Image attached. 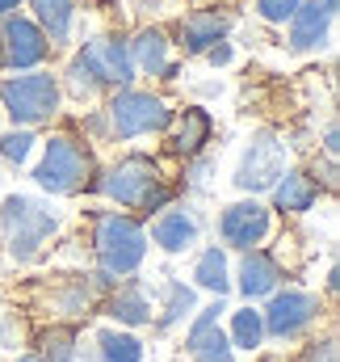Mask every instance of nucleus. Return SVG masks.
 Masks as SVG:
<instances>
[{"label": "nucleus", "mask_w": 340, "mask_h": 362, "mask_svg": "<svg viewBox=\"0 0 340 362\" xmlns=\"http://www.w3.org/2000/svg\"><path fill=\"white\" fill-rule=\"evenodd\" d=\"M88 189L109 198V202H118V206H126V211H147V215L164 211L172 202V194H176L164 181L160 160L147 156V152H126L109 169H97V177H92Z\"/></svg>", "instance_id": "obj_1"}, {"label": "nucleus", "mask_w": 340, "mask_h": 362, "mask_svg": "<svg viewBox=\"0 0 340 362\" xmlns=\"http://www.w3.org/2000/svg\"><path fill=\"white\" fill-rule=\"evenodd\" d=\"M92 253H97V274H109L114 282H122L147 257V228L126 211H97L92 215Z\"/></svg>", "instance_id": "obj_2"}, {"label": "nucleus", "mask_w": 340, "mask_h": 362, "mask_svg": "<svg viewBox=\"0 0 340 362\" xmlns=\"http://www.w3.org/2000/svg\"><path fill=\"white\" fill-rule=\"evenodd\" d=\"M30 177H34L38 189L55 194V198H72V194H80V189L92 185V177H97V156H92L88 139H76V135L59 131V135H51L42 144V160L34 165Z\"/></svg>", "instance_id": "obj_3"}, {"label": "nucleus", "mask_w": 340, "mask_h": 362, "mask_svg": "<svg viewBox=\"0 0 340 362\" xmlns=\"http://www.w3.org/2000/svg\"><path fill=\"white\" fill-rule=\"evenodd\" d=\"M0 228L8 236V257L13 262H34L42 253V245L63 228V215L42 202V198H30V194H8L0 202Z\"/></svg>", "instance_id": "obj_4"}, {"label": "nucleus", "mask_w": 340, "mask_h": 362, "mask_svg": "<svg viewBox=\"0 0 340 362\" xmlns=\"http://www.w3.org/2000/svg\"><path fill=\"white\" fill-rule=\"evenodd\" d=\"M105 135L109 139H139V135H164L172 127V110L164 97L147 89H114V97L105 101Z\"/></svg>", "instance_id": "obj_5"}, {"label": "nucleus", "mask_w": 340, "mask_h": 362, "mask_svg": "<svg viewBox=\"0 0 340 362\" xmlns=\"http://www.w3.org/2000/svg\"><path fill=\"white\" fill-rule=\"evenodd\" d=\"M59 81L51 72H21V76H8L0 81V110L13 118V127H42L59 114Z\"/></svg>", "instance_id": "obj_6"}, {"label": "nucleus", "mask_w": 340, "mask_h": 362, "mask_svg": "<svg viewBox=\"0 0 340 362\" xmlns=\"http://www.w3.org/2000/svg\"><path fill=\"white\" fill-rule=\"evenodd\" d=\"M286 160H290V148H286V139L277 135V131H269V127H260L248 135V144H244V152H240V165H236V189H244L248 198L256 194H265V189H273L277 177L286 173Z\"/></svg>", "instance_id": "obj_7"}, {"label": "nucleus", "mask_w": 340, "mask_h": 362, "mask_svg": "<svg viewBox=\"0 0 340 362\" xmlns=\"http://www.w3.org/2000/svg\"><path fill=\"white\" fill-rule=\"evenodd\" d=\"M324 316V303L320 295L311 291H298V286H286V291H273L269 303L260 308V325H265V337L273 341H294L303 337L315 320Z\"/></svg>", "instance_id": "obj_8"}, {"label": "nucleus", "mask_w": 340, "mask_h": 362, "mask_svg": "<svg viewBox=\"0 0 340 362\" xmlns=\"http://www.w3.org/2000/svg\"><path fill=\"white\" fill-rule=\"evenodd\" d=\"M76 59L85 64V72L101 85V89H130V81L139 76L130 64V47L126 38L109 34V38H92L76 51Z\"/></svg>", "instance_id": "obj_9"}, {"label": "nucleus", "mask_w": 340, "mask_h": 362, "mask_svg": "<svg viewBox=\"0 0 340 362\" xmlns=\"http://www.w3.org/2000/svg\"><path fill=\"white\" fill-rule=\"evenodd\" d=\"M51 55V42L42 38V30L30 17H0V68L8 72H34L42 59Z\"/></svg>", "instance_id": "obj_10"}, {"label": "nucleus", "mask_w": 340, "mask_h": 362, "mask_svg": "<svg viewBox=\"0 0 340 362\" xmlns=\"http://www.w3.org/2000/svg\"><path fill=\"white\" fill-rule=\"evenodd\" d=\"M269 232H273V211L260 198H240L219 211V236H223V245H231L240 253L256 249Z\"/></svg>", "instance_id": "obj_11"}, {"label": "nucleus", "mask_w": 340, "mask_h": 362, "mask_svg": "<svg viewBox=\"0 0 340 362\" xmlns=\"http://www.w3.org/2000/svg\"><path fill=\"white\" fill-rule=\"evenodd\" d=\"M97 291H92V274H55L47 286H42V312L55 320V325H68V320H80L88 316V308H97Z\"/></svg>", "instance_id": "obj_12"}, {"label": "nucleus", "mask_w": 340, "mask_h": 362, "mask_svg": "<svg viewBox=\"0 0 340 362\" xmlns=\"http://www.w3.org/2000/svg\"><path fill=\"white\" fill-rule=\"evenodd\" d=\"M336 8H340V0H303V4L294 8V17L286 21V25H290V34H286L290 51H298V55L320 51V47L332 38Z\"/></svg>", "instance_id": "obj_13"}, {"label": "nucleus", "mask_w": 340, "mask_h": 362, "mask_svg": "<svg viewBox=\"0 0 340 362\" xmlns=\"http://www.w3.org/2000/svg\"><path fill=\"white\" fill-rule=\"evenodd\" d=\"M210 135H214V118H210V110H206V105H185V110L172 114L169 152L172 156H181V160H198V156L206 152Z\"/></svg>", "instance_id": "obj_14"}, {"label": "nucleus", "mask_w": 340, "mask_h": 362, "mask_svg": "<svg viewBox=\"0 0 340 362\" xmlns=\"http://www.w3.org/2000/svg\"><path fill=\"white\" fill-rule=\"evenodd\" d=\"M198 232H202V223H198V215H193L189 206H164V211L152 219L147 240H152L156 249H164V253H189V249L198 245Z\"/></svg>", "instance_id": "obj_15"}, {"label": "nucleus", "mask_w": 340, "mask_h": 362, "mask_svg": "<svg viewBox=\"0 0 340 362\" xmlns=\"http://www.w3.org/2000/svg\"><path fill=\"white\" fill-rule=\"evenodd\" d=\"M281 266H277V257H269L265 249H248V253H240V266H236V286H240V295L256 303V299H269L273 291H281Z\"/></svg>", "instance_id": "obj_16"}, {"label": "nucleus", "mask_w": 340, "mask_h": 362, "mask_svg": "<svg viewBox=\"0 0 340 362\" xmlns=\"http://www.w3.org/2000/svg\"><path fill=\"white\" fill-rule=\"evenodd\" d=\"M181 51L185 55H206L214 42H223L231 34V17L219 13V8H193L181 17Z\"/></svg>", "instance_id": "obj_17"}, {"label": "nucleus", "mask_w": 340, "mask_h": 362, "mask_svg": "<svg viewBox=\"0 0 340 362\" xmlns=\"http://www.w3.org/2000/svg\"><path fill=\"white\" fill-rule=\"evenodd\" d=\"M269 194H273V211H281V215H307V211H315V202H320L324 189H320V181L311 177L307 169H286Z\"/></svg>", "instance_id": "obj_18"}, {"label": "nucleus", "mask_w": 340, "mask_h": 362, "mask_svg": "<svg viewBox=\"0 0 340 362\" xmlns=\"http://www.w3.org/2000/svg\"><path fill=\"white\" fill-rule=\"evenodd\" d=\"M101 308H105L109 320H118V325H126V329H139V325H152V320H156V308H152L147 291H143L135 278H126L122 286H114Z\"/></svg>", "instance_id": "obj_19"}, {"label": "nucleus", "mask_w": 340, "mask_h": 362, "mask_svg": "<svg viewBox=\"0 0 340 362\" xmlns=\"http://www.w3.org/2000/svg\"><path fill=\"white\" fill-rule=\"evenodd\" d=\"M130 64H135V72H143V76H169V68H172V42H169V34L160 30V25H143L130 42Z\"/></svg>", "instance_id": "obj_20"}, {"label": "nucleus", "mask_w": 340, "mask_h": 362, "mask_svg": "<svg viewBox=\"0 0 340 362\" xmlns=\"http://www.w3.org/2000/svg\"><path fill=\"white\" fill-rule=\"evenodd\" d=\"M34 8V25L42 30V38L51 47H63L72 38V25H76V0H30Z\"/></svg>", "instance_id": "obj_21"}, {"label": "nucleus", "mask_w": 340, "mask_h": 362, "mask_svg": "<svg viewBox=\"0 0 340 362\" xmlns=\"http://www.w3.org/2000/svg\"><path fill=\"white\" fill-rule=\"evenodd\" d=\"M193 286L210 291L214 299H227L231 291V270H227V249L223 245H206L193 262Z\"/></svg>", "instance_id": "obj_22"}, {"label": "nucleus", "mask_w": 340, "mask_h": 362, "mask_svg": "<svg viewBox=\"0 0 340 362\" xmlns=\"http://www.w3.org/2000/svg\"><path fill=\"white\" fill-rule=\"evenodd\" d=\"M193 312H198V291H193L189 282H181V278H169V282H164V308H160L156 329L169 333V329H176L181 320H189Z\"/></svg>", "instance_id": "obj_23"}, {"label": "nucleus", "mask_w": 340, "mask_h": 362, "mask_svg": "<svg viewBox=\"0 0 340 362\" xmlns=\"http://www.w3.org/2000/svg\"><path fill=\"white\" fill-rule=\"evenodd\" d=\"M42 362H80V341H76V329L72 325H47L38 333V350Z\"/></svg>", "instance_id": "obj_24"}, {"label": "nucleus", "mask_w": 340, "mask_h": 362, "mask_svg": "<svg viewBox=\"0 0 340 362\" xmlns=\"http://www.w3.org/2000/svg\"><path fill=\"white\" fill-rule=\"evenodd\" d=\"M97 358L101 362H143V341L122 329H101L97 333Z\"/></svg>", "instance_id": "obj_25"}, {"label": "nucleus", "mask_w": 340, "mask_h": 362, "mask_svg": "<svg viewBox=\"0 0 340 362\" xmlns=\"http://www.w3.org/2000/svg\"><path fill=\"white\" fill-rule=\"evenodd\" d=\"M227 341H231V350H244V354H256V350L265 346V325H260V312H256L253 303L240 308V312H231V333H227Z\"/></svg>", "instance_id": "obj_26"}, {"label": "nucleus", "mask_w": 340, "mask_h": 362, "mask_svg": "<svg viewBox=\"0 0 340 362\" xmlns=\"http://www.w3.org/2000/svg\"><path fill=\"white\" fill-rule=\"evenodd\" d=\"M185 354L193 362H236V350H231V341H227V333L219 325L206 329V333H198V337H189Z\"/></svg>", "instance_id": "obj_27"}, {"label": "nucleus", "mask_w": 340, "mask_h": 362, "mask_svg": "<svg viewBox=\"0 0 340 362\" xmlns=\"http://www.w3.org/2000/svg\"><path fill=\"white\" fill-rule=\"evenodd\" d=\"M34 144H38V135H34V131L13 127V131H4V135H0V160H8V165H25V160H30V152H34Z\"/></svg>", "instance_id": "obj_28"}, {"label": "nucleus", "mask_w": 340, "mask_h": 362, "mask_svg": "<svg viewBox=\"0 0 340 362\" xmlns=\"http://www.w3.org/2000/svg\"><path fill=\"white\" fill-rule=\"evenodd\" d=\"M63 89H68V97H76V101H97V97L105 93V89H101V85H97V81L85 72V64H80L76 55H72V64H68V72H63Z\"/></svg>", "instance_id": "obj_29"}, {"label": "nucleus", "mask_w": 340, "mask_h": 362, "mask_svg": "<svg viewBox=\"0 0 340 362\" xmlns=\"http://www.w3.org/2000/svg\"><path fill=\"white\" fill-rule=\"evenodd\" d=\"M294 362H340L336 333H328V337H311V341L298 350V358H294Z\"/></svg>", "instance_id": "obj_30"}, {"label": "nucleus", "mask_w": 340, "mask_h": 362, "mask_svg": "<svg viewBox=\"0 0 340 362\" xmlns=\"http://www.w3.org/2000/svg\"><path fill=\"white\" fill-rule=\"evenodd\" d=\"M298 4H303V0H256V17L269 21V25H286Z\"/></svg>", "instance_id": "obj_31"}, {"label": "nucleus", "mask_w": 340, "mask_h": 362, "mask_svg": "<svg viewBox=\"0 0 340 362\" xmlns=\"http://www.w3.org/2000/svg\"><path fill=\"white\" fill-rule=\"evenodd\" d=\"M231 59H236V47H231L227 38H223V42H214V47L206 51V64H210V68H227Z\"/></svg>", "instance_id": "obj_32"}, {"label": "nucleus", "mask_w": 340, "mask_h": 362, "mask_svg": "<svg viewBox=\"0 0 340 362\" xmlns=\"http://www.w3.org/2000/svg\"><path fill=\"white\" fill-rule=\"evenodd\" d=\"M336 152H340V127H336V118L324 127V156L328 160H336Z\"/></svg>", "instance_id": "obj_33"}, {"label": "nucleus", "mask_w": 340, "mask_h": 362, "mask_svg": "<svg viewBox=\"0 0 340 362\" xmlns=\"http://www.w3.org/2000/svg\"><path fill=\"white\" fill-rule=\"evenodd\" d=\"M336 291H340V270L328 266V295H336Z\"/></svg>", "instance_id": "obj_34"}, {"label": "nucleus", "mask_w": 340, "mask_h": 362, "mask_svg": "<svg viewBox=\"0 0 340 362\" xmlns=\"http://www.w3.org/2000/svg\"><path fill=\"white\" fill-rule=\"evenodd\" d=\"M17 4H21V0H0V17H8V13H17Z\"/></svg>", "instance_id": "obj_35"}, {"label": "nucleus", "mask_w": 340, "mask_h": 362, "mask_svg": "<svg viewBox=\"0 0 340 362\" xmlns=\"http://www.w3.org/2000/svg\"><path fill=\"white\" fill-rule=\"evenodd\" d=\"M13 362H42V358H38V354H17Z\"/></svg>", "instance_id": "obj_36"}]
</instances>
